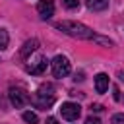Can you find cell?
Returning a JSON list of instances; mask_svg holds the SVG:
<instances>
[{
  "instance_id": "obj_15",
  "label": "cell",
  "mask_w": 124,
  "mask_h": 124,
  "mask_svg": "<svg viewBox=\"0 0 124 124\" xmlns=\"http://www.w3.org/2000/svg\"><path fill=\"white\" fill-rule=\"evenodd\" d=\"M85 124H101V120H99V118H95V116H89V118L85 120Z\"/></svg>"
},
{
  "instance_id": "obj_1",
  "label": "cell",
  "mask_w": 124,
  "mask_h": 124,
  "mask_svg": "<svg viewBox=\"0 0 124 124\" xmlns=\"http://www.w3.org/2000/svg\"><path fill=\"white\" fill-rule=\"evenodd\" d=\"M56 29H60L66 35L76 37V39H93L95 41V37H97V33L91 27H87L83 23H78V21H58L56 23Z\"/></svg>"
},
{
  "instance_id": "obj_4",
  "label": "cell",
  "mask_w": 124,
  "mask_h": 124,
  "mask_svg": "<svg viewBox=\"0 0 124 124\" xmlns=\"http://www.w3.org/2000/svg\"><path fill=\"white\" fill-rule=\"evenodd\" d=\"M31 103L37 107V108H43V110H46L48 107H52L54 105V95L52 93H43V91H37L33 97H31Z\"/></svg>"
},
{
  "instance_id": "obj_14",
  "label": "cell",
  "mask_w": 124,
  "mask_h": 124,
  "mask_svg": "<svg viewBox=\"0 0 124 124\" xmlns=\"http://www.w3.org/2000/svg\"><path fill=\"white\" fill-rule=\"evenodd\" d=\"M112 124H124V114H122V112L114 114V116H112Z\"/></svg>"
},
{
  "instance_id": "obj_5",
  "label": "cell",
  "mask_w": 124,
  "mask_h": 124,
  "mask_svg": "<svg viewBox=\"0 0 124 124\" xmlns=\"http://www.w3.org/2000/svg\"><path fill=\"white\" fill-rule=\"evenodd\" d=\"M60 114H62V118H66V120H78L79 118V114H81V107L78 105V103H62V107H60Z\"/></svg>"
},
{
  "instance_id": "obj_7",
  "label": "cell",
  "mask_w": 124,
  "mask_h": 124,
  "mask_svg": "<svg viewBox=\"0 0 124 124\" xmlns=\"http://www.w3.org/2000/svg\"><path fill=\"white\" fill-rule=\"evenodd\" d=\"M46 66H48V60L41 56V58H39V60H37L35 64H31V66H27V72H29L31 76H41V74H43V72L46 70Z\"/></svg>"
},
{
  "instance_id": "obj_6",
  "label": "cell",
  "mask_w": 124,
  "mask_h": 124,
  "mask_svg": "<svg viewBox=\"0 0 124 124\" xmlns=\"http://www.w3.org/2000/svg\"><path fill=\"white\" fill-rule=\"evenodd\" d=\"M37 12H39V16H41L43 19L52 17V16H54V2H52V0H39Z\"/></svg>"
},
{
  "instance_id": "obj_16",
  "label": "cell",
  "mask_w": 124,
  "mask_h": 124,
  "mask_svg": "<svg viewBox=\"0 0 124 124\" xmlns=\"http://www.w3.org/2000/svg\"><path fill=\"white\" fill-rule=\"evenodd\" d=\"M46 124H58V120H56L54 116H48V118H46Z\"/></svg>"
},
{
  "instance_id": "obj_9",
  "label": "cell",
  "mask_w": 124,
  "mask_h": 124,
  "mask_svg": "<svg viewBox=\"0 0 124 124\" xmlns=\"http://www.w3.org/2000/svg\"><path fill=\"white\" fill-rule=\"evenodd\" d=\"M37 46H39V41H37V39H29V41H27V43L21 46L19 56H21V58H27L31 52H35V50H37Z\"/></svg>"
},
{
  "instance_id": "obj_3",
  "label": "cell",
  "mask_w": 124,
  "mask_h": 124,
  "mask_svg": "<svg viewBox=\"0 0 124 124\" xmlns=\"http://www.w3.org/2000/svg\"><path fill=\"white\" fill-rule=\"evenodd\" d=\"M10 101H12V105H14L16 108H21V107H25V105L31 101V97H29V93H27L25 89H21V87H10Z\"/></svg>"
},
{
  "instance_id": "obj_18",
  "label": "cell",
  "mask_w": 124,
  "mask_h": 124,
  "mask_svg": "<svg viewBox=\"0 0 124 124\" xmlns=\"http://www.w3.org/2000/svg\"><path fill=\"white\" fill-rule=\"evenodd\" d=\"M74 79H76V81H81V79H83V74H81V72H79V74H76V78H74Z\"/></svg>"
},
{
  "instance_id": "obj_11",
  "label": "cell",
  "mask_w": 124,
  "mask_h": 124,
  "mask_svg": "<svg viewBox=\"0 0 124 124\" xmlns=\"http://www.w3.org/2000/svg\"><path fill=\"white\" fill-rule=\"evenodd\" d=\"M23 120H25L27 124H39V116H37L35 112H31V110H25V112H23Z\"/></svg>"
},
{
  "instance_id": "obj_20",
  "label": "cell",
  "mask_w": 124,
  "mask_h": 124,
  "mask_svg": "<svg viewBox=\"0 0 124 124\" xmlns=\"http://www.w3.org/2000/svg\"><path fill=\"white\" fill-rule=\"evenodd\" d=\"M114 99H116V101L120 99V93H118V89H116V87H114Z\"/></svg>"
},
{
  "instance_id": "obj_8",
  "label": "cell",
  "mask_w": 124,
  "mask_h": 124,
  "mask_svg": "<svg viewBox=\"0 0 124 124\" xmlns=\"http://www.w3.org/2000/svg\"><path fill=\"white\" fill-rule=\"evenodd\" d=\"M107 89H108V76L107 74H97L95 76V91L105 93Z\"/></svg>"
},
{
  "instance_id": "obj_10",
  "label": "cell",
  "mask_w": 124,
  "mask_h": 124,
  "mask_svg": "<svg viewBox=\"0 0 124 124\" xmlns=\"http://www.w3.org/2000/svg\"><path fill=\"white\" fill-rule=\"evenodd\" d=\"M87 8L93 12H103L108 8V0H87Z\"/></svg>"
},
{
  "instance_id": "obj_19",
  "label": "cell",
  "mask_w": 124,
  "mask_h": 124,
  "mask_svg": "<svg viewBox=\"0 0 124 124\" xmlns=\"http://www.w3.org/2000/svg\"><path fill=\"white\" fill-rule=\"evenodd\" d=\"M118 79H120V81H124V70H120V72H118Z\"/></svg>"
},
{
  "instance_id": "obj_12",
  "label": "cell",
  "mask_w": 124,
  "mask_h": 124,
  "mask_svg": "<svg viewBox=\"0 0 124 124\" xmlns=\"http://www.w3.org/2000/svg\"><path fill=\"white\" fill-rule=\"evenodd\" d=\"M10 43V37H8V31L6 29H0V50H4Z\"/></svg>"
},
{
  "instance_id": "obj_17",
  "label": "cell",
  "mask_w": 124,
  "mask_h": 124,
  "mask_svg": "<svg viewBox=\"0 0 124 124\" xmlns=\"http://www.w3.org/2000/svg\"><path fill=\"white\" fill-rule=\"evenodd\" d=\"M91 110H95V112H101V110H103V107H101V105H93V107H91Z\"/></svg>"
},
{
  "instance_id": "obj_2",
  "label": "cell",
  "mask_w": 124,
  "mask_h": 124,
  "mask_svg": "<svg viewBox=\"0 0 124 124\" xmlns=\"http://www.w3.org/2000/svg\"><path fill=\"white\" fill-rule=\"evenodd\" d=\"M50 66H52V76H54V78H66V76L70 74V70H72L68 58H66V56H60V54L52 58Z\"/></svg>"
},
{
  "instance_id": "obj_13",
  "label": "cell",
  "mask_w": 124,
  "mask_h": 124,
  "mask_svg": "<svg viewBox=\"0 0 124 124\" xmlns=\"http://www.w3.org/2000/svg\"><path fill=\"white\" fill-rule=\"evenodd\" d=\"M64 6H66L68 10H76V8L79 6V0H64Z\"/></svg>"
}]
</instances>
